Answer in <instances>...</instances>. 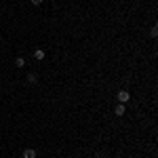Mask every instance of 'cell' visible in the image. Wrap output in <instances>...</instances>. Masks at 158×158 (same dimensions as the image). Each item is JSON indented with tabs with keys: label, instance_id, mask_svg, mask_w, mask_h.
<instances>
[{
	"label": "cell",
	"instance_id": "8",
	"mask_svg": "<svg viewBox=\"0 0 158 158\" xmlns=\"http://www.w3.org/2000/svg\"><path fill=\"white\" fill-rule=\"evenodd\" d=\"M32 4H34V6H40V4H42V0H32Z\"/></svg>",
	"mask_w": 158,
	"mask_h": 158
},
{
	"label": "cell",
	"instance_id": "7",
	"mask_svg": "<svg viewBox=\"0 0 158 158\" xmlns=\"http://www.w3.org/2000/svg\"><path fill=\"white\" fill-rule=\"evenodd\" d=\"M150 36H152V38H156V36H158V27H156V25H152V30H150Z\"/></svg>",
	"mask_w": 158,
	"mask_h": 158
},
{
	"label": "cell",
	"instance_id": "2",
	"mask_svg": "<svg viewBox=\"0 0 158 158\" xmlns=\"http://www.w3.org/2000/svg\"><path fill=\"white\" fill-rule=\"evenodd\" d=\"M23 158H36V150H34V148H25L23 150Z\"/></svg>",
	"mask_w": 158,
	"mask_h": 158
},
{
	"label": "cell",
	"instance_id": "4",
	"mask_svg": "<svg viewBox=\"0 0 158 158\" xmlns=\"http://www.w3.org/2000/svg\"><path fill=\"white\" fill-rule=\"evenodd\" d=\"M34 59H36V61H42V59H44V51H42V49H36V51H34Z\"/></svg>",
	"mask_w": 158,
	"mask_h": 158
},
{
	"label": "cell",
	"instance_id": "3",
	"mask_svg": "<svg viewBox=\"0 0 158 158\" xmlns=\"http://www.w3.org/2000/svg\"><path fill=\"white\" fill-rule=\"evenodd\" d=\"M114 112H116V116H124V112H127V106H124V103H118Z\"/></svg>",
	"mask_w": 158,
	"mask_h": 158
},
{
	"label": "cell",
	"instance_id": "6",
	"mask_svg": "<svg viewBox=\"0 0 158 158\" xmlns=\"http://www.w3.org/2000/svg\"><path fill=\"white\" fill-rule=\"evenodd\" d=\"M30 85H36V74H27V78H25Z\"/></svg>",
	"mask_w": 158,
	"mask_h": 158
},
{
	"label": "cell",
	"instance_id": "5",
	"mask_svg": "<svg viewBox=\"0 0 158 158\" xmlns=\"http://www.w3.org/2000/svg\"><path fill=\"white\" fill-rule=\"evenodd\" d=\"M15 65H17V68H23L25 65V57H17V59H15Z\"/></svg>",
	"mask_w": 158,
	"mask_h": 158
},
{
	"label": "cell",
	"instance_id": "1",
	"mask_svg": "<svg viewBox=\"0 0 158 158\" xmlns=\"http://www.w3.org/2000/svg\"><path fill=\"white\" fill-rule=\"evenodd\" d=\"M116 99H118V103H129V99H131V95H129V91H118V95H116Z\"/></svg>",
	"mask_w": 158,
	"mask_h": 158
}]
</instances>
